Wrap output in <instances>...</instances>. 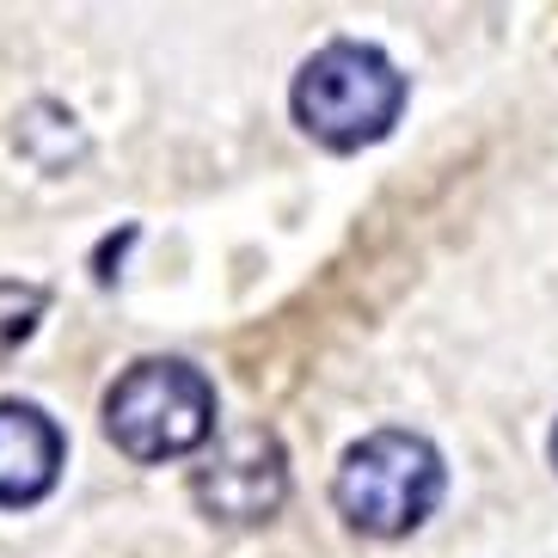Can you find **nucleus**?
<instances>
[{"mask_svg": "<svg viewBox=\"0 0 558 558\" xmlns=\"http://www.w3.org/2000/svg\"><path fill=\"white\" fill-rule=\"evenodd\" d=\"M405 74L393 56L362 37H331L326 50H313L301 62L295 86H289V111H295L301 135L331 154H356L387 142L405 111Z\"/></svg>", "mask_w": 558, "mask_h": 558, "instance_id": "f257e3e1", "label": "nucleus"}, {"mask_svg": "<svg viewBox=\"0 0 558 558\" xmlns=\"http://www.w3.org/2000/svg\"><path fill=\"white\" fill-rule=\"evenodd\" d=\"M448 492V466L417 429H368L344 448L331 473V504L368 541H405L436 515Z\"/></svg>", "mask_w": 558, "mask_h": 558, "instance_id": "f03ea898", "label": "nucleus"}, {"mask_svg": "<svg viewBox=\"0 0 558 558\" xmlns=\"http://www.w3.org/2000/svg\"><path fill=\"white\" fill-rule=\"evenodd\" d=\"M105 436L135 466H166L215 442V387L197 362L142 356L105 387Z\"/></svg>", "mask_w": 558, "mask_h": 558, "instance_id": "7ed1b4c3", "label": "nucleus"}, {"mask_svg": "<svg viewBox=\"0 0 558 558\" xmlns=\"http://www.w3.org/2000/svg\"><path fill=\"white\" fill-rule=\"evenodd\" d=\"M191 497L221 527H258L289 504V448L270 424H240L191 466Z\"/></svg>", "mask_w": 558, "mask_h": 558, "instance_id": "20e7f679", "label": "nucleus"}, {"mask_svg": "<svg viewBox=\"0 0 558 558\" xmlns=\"http://www.w3.org/2000/svg\"><path fill=\"white\" fill-rule=\"evenodd\" d=\"M68 466V436L44 405L0 399V509H32L56 492Z\"/></svg>", "mask_w": 558, "mask_h": 558, "instance_id": "39448f33", "label": "nucleus"}, {"mask_svg": "<svg viewBox=\"0 0 558 558\" xmlns=\"http://www.w3.org/2000/svg\"><path fill=\"white\" fill-rule=\"evenodd\" d=\"M44 307H50V289L0 277V356H13V350L32 338L37 319H44Z\"/></svg>", "mask_w": 558, "mask_h": 558, "instance_id": "423d86ee", "label": "nucleus"}, {"mask_svg": "<svg viewBox=\"0 0 558 558\" xmlns=\"http://www.w3.org/2000/svg\"><path fill=\"white\" fill-rule=\"evenodd\" d=\"M553 466H558V429H553Z\"/></svg>", "mask_w": 558, "mask_h": 558, "instance_id": "0eeeda50", "label": "nucleus"}]
</instances>
